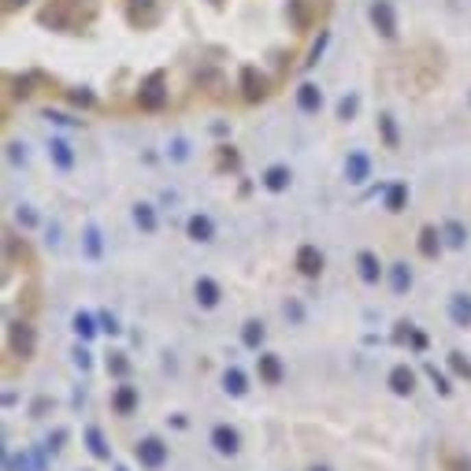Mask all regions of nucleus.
Listing matches in <instances>:
<instances>
[{"label": "nucleus", "mask_w": 471, "mask_h": 471, "mask_svg": "<svg viewBox=\"0 0 471 471\" xmlns=\"http://www.w3.org/2000/svg\"><path fill=\"white\" fill-rule=\"evenodd\" d=\"M371 23L378 26V34H383V38H394V34H397V23H394V8H389L386 0H375V4H371Z\"/></svg>", "instance_id": "1"}, {"label": "nucleus", "mask_w": 471, "mask_h": 471, "mask_svg": "<svg viewBox=\"0 0 471 471\" xmlns=\"http://www.w3.org/2000/svg\"><path fill=\"white\" fill-rule=\"evenodd\" d=\"M164 75H152L149 82L141 86V108H164Z\"/></svg>", "instance_id": "2"}, {"label": "nucleus", "mask_w": 471, "mask_h": 471, "mask_svg": "<svg viewBox=\"0 0 471 471\" xmlns=\"http://www.w3.org/2000/svg\"><path fill=\"white\" fill-rule=\"evenodd\" d=\"M130 23L134 26H152L156 23V0H130Z\"/></svg>", "instance_id": "3"}, {"label": "nucleus", "mask_w": 471, "mask_h": 471, "mask_svg": "<svg viewBox=\"0 0 471 471\" xmlns=\"http://www.w3.org/2000/svg\"><path fill=\"white\" fill-rule=\"evenodd\" d=\"M241 82H245V97H249V101H260V97L267 93V78L256 75V67H245V71H241Z\"/></svg>", "instance_id": "4"}, {"label": "nucleus", "mask_w": 471, "mask_h": 471, "mask_svg": "<svg viewBox=\"0 0 471 471\" xmlns=\"http://www.w3.org/2000/svg\"><path fill=\"white\" fill-rule=\"evenodd\" d=\"M12 349L23 352V357L34 352V330L26 327V323H12Z\"/></svg>", "instance_id": "5"}, {"label": "nucleus", "mask_w": 471, "mask_h": 471, "mask_svg": "<svg viewBox=\"0 0 471 471\" xmlns=\"http://www.w3.org/2000/svg\"><path fill=\"white\" fill-rule=\"evenodd\" d=\"M164 457H167V452H164V446H160L156 438H149V442H141V446H138V460H141V464H149V468H160V464H164Z\"/></svg>", "instance_id": "6"}, {"label": "nucleus", "mask_w": 471, "mask_h": 471, "mask_svg": "<svg viewBox=\"0 0 471 471\" xmlns=\"http://www.w3.org/2000/svg\"><path fill=\"white\" fill-rule=\"evenodd\" d=\"M297 267H301L304 275H319V271H323V256H319V249L304 245L301 252H297Z\"/></svg>", "instance_id": "7"}, {"label": "nucleus", "mask_w": 471, "mask_h": 471, "mask_svg": "<svg viewBox=\"0 0 471 471\" xmlns=\"http://www.w3.org/2000/svg\"><path fill=\"white\" fill-rule=\"evenodd\" d=\"M297 101H301L304 112H319V104H323V93H319V86H301V93H297Z\"/></svg>", "instance_id": "8"}, {"label": "nucleus", "mask_w": 471, "mask_h": 471, "mask_svg": "<svg viewBox=\"0 0 471 471\" xmlns=\"http://www.w3.org/2000/svg\"><path fill=\"white\" fill-rule=\"evenodd\" d=\"M212 442H215V449L219 452H238V434H234L230 427H215Z\"/></svg>", "instance_id": "9"}, {"label": "nucleus", "mask_w": 471, "mask_h": 471, "mask_svg": "<svg viewBox=\"0 0 471 471\" xmlns=\"http://www.w3.org/2000/svg\"><path fill=\"white\" fill-rule=\"evenodd\" d=\"M389 383H394L397 394H412V383H415V378H412V371H409V367H394Z\"/></svg>", "instance_id": "10"}, {"label": "nucleus", "mask_w": 471, "mask_h": 471, "mask_svg": "<svg viewBox=\"0 0 471 471\" xmlns=\"http://www.w3.org/2000/svg\"><path fill=\"white\" fill-rule=\"evenodd\" d=\"M260 375H264L267 383H278V378H282V364H278V357H260Z\"/></svg>", "instance_id": "11"}, {"label": "nucleus", "mask_w": 471, "mask_h": 471, "mask_svg": "<svg viewBox=\"0 0 471 471\" xmlns=\"http://www.w3.org/2000/svg\"><path fill=\"white\" fill-rule=\"evenodd\" d=\"M452 319H457L460 327H468L471 323V301L468 297H452Z\"/></svg>", "instance_id": "12"}, {"label": "nucleus", "mask_w": 471, "mask_h": 471, "mask_svg": "<svg viewBox=\"0 0 471 471\" xmlns=\"http://www.w3.org/2000/svg\"><path fill=\"white\" fill-rule=\"evenodd\" d=\"M197 301H201V304H215V301H219V289H215V282L201 278V282H197Z\"/></svg>", "instance_id": "13"}, {"label": "nucleus", "mask_w": 471, "mask_h": 471, "mask_svg": "<svg viewBox=\"0 0 471 471\" xmlns=\"http://www.w3.org/2000/svg\"><path fill=\"white\" fill-rule=\"evenodd\" d=\"M189 234H193L197 241H208V238H212V223L197 215V219H189Z\"/></svg>", "instance_id": "14"}, {"label": "nucleus", "mask_w": 471, "mask_h": 471, "mask_svg": "<svg viewBox=\"0 0 471 471\" xmlns=\"http://www.w3.org/2000/svg\"><path fill=\"white\" fill-rule=\"evenodd\" d=\"M134 401H138V397H134V389H130V386H123L119 394H115V409H119V412H130V409H134Z\"/></svg>", "instance_id": "15"}, {"label": "nucleus", "mask_w": 471, "mask_h": 471, "mask_svg": "<svg viewBox=\"0 0 471 471\" xmlns=\"http://www.w3.org/2000/svg\"><path fill=\"white\" fill-rule=\"evenodd\" d=\"M226 389L230 394H245V375L241 371H226Z\"/></svg>", "instance_id": "16"}, {"label": "nucleus", "mask_w": 471, "mask_h": 471, "mask_svg": "<svg viewBox=\"0 0 471 471\" xmlns=\"http://www.w3.org/2000/svg\"><path fill=\"white\" fill-rule=\"evenodd\" d=\"M286 182H289V175H286L282 167H271V171H267V186H271V189H286Z\"/></svg>", "instance_id": "17"}, {"label": "nucleus", "mask_w": 471, "mask_h": 471, "mask_svg": "<svg viewBox=\"0 0 471 471\" xmlns=\"http://www.w3.org/2000/svg\"><path fill=\"white\" fill-rule=\"evenodd\" d=\"M349 171H352V182H364V175H367V160H364V156H352V160H349Z\"/></svg>", "instance_id": "18"}, {"label": "nucleus", "mask_w": 471, "mask_h": 471, "mask_svg": "<svg viewBox=\"0 0 471 471\" xmlns=\"http://www.w3.org/2000/svg\"><path fill=\"white\" fill-rule=\"evenodd\" d=\"M360 267H364V278H367V282H375V278H378V264H375V256H367V252H364V256H360Z\"/></svg>", "instance_id": "19"}, {"label": "nucleus", "mask_w": 471, "mask_h": 471, "mask_svg": "<svg viewBox=\"0 0 471 471\" xmlns=\"http://www.w3.org/2000/svg\"><path fill=\"white\" fill-rule=\"evenodd\" d=\"M420 249H423V256H434V230H423V241H420Z\"/></svg>", "instance_id": "20"}, {"label": "nucleus", "mask_w": 471, "mask_h": 471, "mask_svg": "<svg viewBox=\"0 0 471 471\" xmlns=\"http://www.w3.org/2000/svg\"><path fill=\"white\" fill-rule=\"evenodd\" d=\"M52 152H56V160H60L63 167L71 164V156H67V145H63V141H56V145H52Z\"/></svg>", "instance_id": "21"}, {"label": "nucleus", "mask_w": 471, "mask_h": 471, "mask_svg": "<svg viewBox=\"0 0 471 471\" xmlns=\"http://www.w3.org/2000/svg\"><path fill=\"white\" fill-rule=\"evenodd\" d=\"M260 334H264V330H260V323H249V330H245V341H249V346H256V341H260Z\"/></svg>", "instance_id": "22"}, {"label": "nucleus", "mask_w": 471, "mask_h": 471, "mask_svg": "<svg viewBox=\"0 0 471 471\" xmlns=\"http://www.w3.org/2000/svg\"><path fill=\"white\" fill-rule=\"evenodd\" d=\"M394 286H397V289L409 286V271H404V267H397V271H394Z\"/></svg>", "instance_id": "23"}, {"label": "nucleus", "mask_w": 471, "mask_h": 471, "mask_svg": "<svg viewBox=\"0 0 471 471\" xmlns=\"http://www.w3.org/2000/svg\"><path fill=\"white\" fill-rule=\"evenodd\" d=\"M138 223L145 226V230H152V212L149 208H138Z\"/></svg>", "instance_id": "24"}, {"label": "nucleus", "mask_w": 471, "mask_h": 471, "mask_svg": "<svg viewBox=\"0 0 471 471\" xmlns=\"http://www.w3.org/2000/svg\"><path fill=\"white\" fill-rule=\"evenodd\" d=\"M89 442H93V452H97V457H104V446H101V434H97V431H89Z\"/></svg>", "instance_id": "25"}, {"label": "nucleus", "mask_w": 471, "mask_h": 471, "mask_svg": "<svg viewBox=\"0 0 471 471\" xmlns=\"http://www.w3.org/2000/svg\"><path fill=\"white\" fill-rule=\"evenodd\" d=\"M78 334H93V323H89L86 315H78Z\"/></svg>", "instance_id": "26"}, {"label": "nucleus", "mask_w": 471, "mask_h": 471, "mask_svg": "<svg viewBox=\"0 0 471 471\" xmlns=\"http://www.w3.org/2000/svg\"><path fill=\"white\" fill-rule=\"evenodd\" d=\"M452 367H457V371H464V375H471V367L464 364V360H460V357H452Z\"/></svg>", "instance_id": "27"}, {"label": "nucleus", "mask_w": 471, "mask_h": 471, "mask_svg": "<svg viewBox=\"0 0 471 471\" xmlns=\"http://www.w3.org/2000/svg\"><path fill=\"white\" fill-rule=\"evenodd\" d=\"M19 4H26V0H4V8L12 12V8H19Z\"/></svg>", "instance_id": "28"}, {"label": "nucleus", "mask_w": 471, "mask_h": 471, "mask_svg": "<svg viewBox=\"0 0 471 471\" xmlns=\"http://www.w3.org/2000/svg\"><path fill=\"white\" fill-rule=\"evenodd\" d=\"M212 4H219V0H212Z\"/></svg>", "instance_id": "29"}, {"label": "nucleus", "mask_w": 471, "mask_h": 471, "mask_svg": "<svg viewBox=\"0 0 471 471\" xmlns=\"http://www.w3.org/2000/svg\"><path fill=\"white\" fill-rule=\"evenodd\" d=\"M319 471H323V468H319Z\"/></svg>", "instance_id": "30"}]
</instances>
